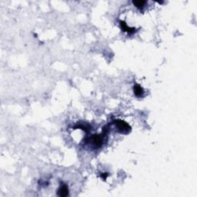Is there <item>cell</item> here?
Instances as JSON below:
<instances>
[{"label":"cell","instance_id":"6da1fadb","mask_svg":"<svg viewBox=\"0 0 197 197\" xmlns=\"http://www.w3.org/2000/svg\"><path fill=\"white\" fill-rule=\"evenodd\" d=\"M107 134L103 132V135H93L92 136L89 137L86 139V141L90 143H91L92 146L94 147L95 149H99L103 146V141H104V135H106Z\"/></svg>","mask_w":197,"mask_h":197},{"label":"cell","instance_id":"7a4b0ae2","mask_svg":"<svg viewBox=\"0 0 197 197\" xmlns=\"http://www.w3.org/2000/svg\"><path fill=\"white\" fill-rule=\"evenodd\" d=\"M112 123L116 125L117 131L119 133L126 135L131 132V126L125 121H122L121 119H116L112 122Z\"/></svg>","mask_w":197,"mask_h":197},{"label":"cell","instance_id":"8992f818","mask_svg":"<svg viewBox=\"0 0 197 197\" xmlns=\"http://www.w3.org/2000/svg\"><path fill=\"white\" fill-rule=\"evenodd\" d=\"M146 1H143V0H140V1H132V4H133L135 6H136L138 9H142L144 7V5H146Z\"/></svg>","mask_w":197,"mask_h":197},{"label":"cell","instance_id":"3957f363","mask_svg":"<svg viewBox=\"0 0 197 197\" xmlns=\"http://www.w3.org/2000/svg\"><path fill=\"white\" fill-rule=\"evenodd\" d=\"M119 25H120L121 30H122L125 33H128L129 34H132L135 32V28L134 27H129V26H127V24L125 23L124 21H120L119 22Z\"/></svg>","mask_w":197,"mask_h":197},{"label":"cell","instance_id":"5b68a950","mask_svg":"<svg viewBox=\"0 0 197 197\" xmlns=\"http://www.w3.org/2000/svg\"><path fill=\"white\" fill-rule=\"evenodd\" d=\"M133 92L135 96H137V97H142L144 94L143 88L140 85H139V84H136V83H135L133 86Z\"/></svg>","mask_w":197,"mask_h":197},{"label":"cell","instance_id":"277c9868","mask_svg":"<svg viewBox=\"0 0 197 197\" xmlns=\"http://www.w3.org/2000/svg\"><path fill=\"white\" fill-rule=\"evenodd\" d=\"M57 194L59 196H67L69 195V188L67 185L65 184H61L60 187L59 188L57 191Z\"/></svg>","mask_w":197,"mask_h":197},{"label":"cell","instance_id":"52a82bcc","mask_svg":"<svg viewBox=\"0 0 197 197\" xmlns=\"http://www.w3.org/2000/svg\"><path fill=\"white\" fill-rule=\"evenodd\" d=\"M101 178L103 179V180H106V178H107L108 176V173H103V174H101Z\"/></svg>","mask_w":197,"mask_h":197}]
</instances>
